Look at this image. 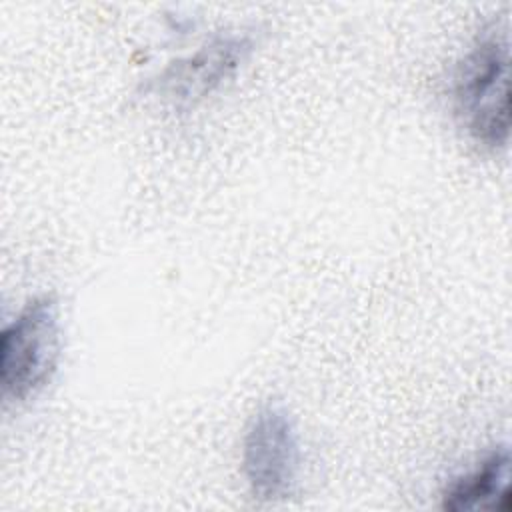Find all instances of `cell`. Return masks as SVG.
Wrapping results in <instances>:
<instances>
[{
    "label": "cell",
    "instance_id": "cell-5",
    "mask_svg": "<svg viewBox=\"0 0 512 512\" xmlns=\"http://www.w3.org/2000/svg\"><path fill=\"white\" fill-rule=\"evenodd\" d=\"M442 508L462 510H508L510 508V452L506 446L492 450L474 470L454 478L444 494Z\"/></svg>",
    "mask_w": 512,
    "mask_h": 512
},
{
    "label": "cell",
    "instance_id": "cell-2",
    "mask_svg": "<svg viewBox=\"0 0 512 512\" xmlns=\"http://www.w3.org/2000/svg\"><path fill=\"white\" fill-rule=\"evenodd\" d=\"M60 356V316L52 296L30 300L4 328L0 382L6 396L26 400L54 374Z\"/></svg>",
    "mask_w": 512,
    "mask_h": 512
},
{
    "label": "cell",
    "instance_id": "cell-4",
    "mask_svg": "<svg viewBox=\"0 0 512 512\" xmlns=\"http://www.w3.org/2000/svg\"><path fill=\"white\" fill-rule=\"evenodd\" d=\"M250 44L240 36H220L192 56L174 62L160 76L164 94L176 102L204 98L222 86L246 60Z\"/></svg>",
    "mask_w": 512,
    "mask_h": 512
},
{
    "label": "cell",
    "instance_id": "cell-3",
    "mask_svg": "<svg viewBox=\"0 0 512 512\" xmlns=\"http://www.w3.org/2000/svg\"><path fill=\"white\" fill-rule=\"evenodd\" d=\"M300 444L290 414L266 406L250 420L242 440V472L250 492L264 502L286 498L298 476Z\"/></svg>",
    "mask_w": 512,
    "mask_h": 512
},
{
    "label": "cell",
    "instance_id": "cell-1",
    "mask_svg": "<svg viewBox=\"0 0 512 512\" xmlns=\"http://www.w3.org/2000/svg\"><path fill=\"white\" fill-rule=\"evenodd\" d=\"M452 98L462 126L478 144H508L510 50L504 36L488 34L466 52L454 74Z\"/></svg>",
    "mask_w": 512,
    "mask_h": 512
}]
</instances>
